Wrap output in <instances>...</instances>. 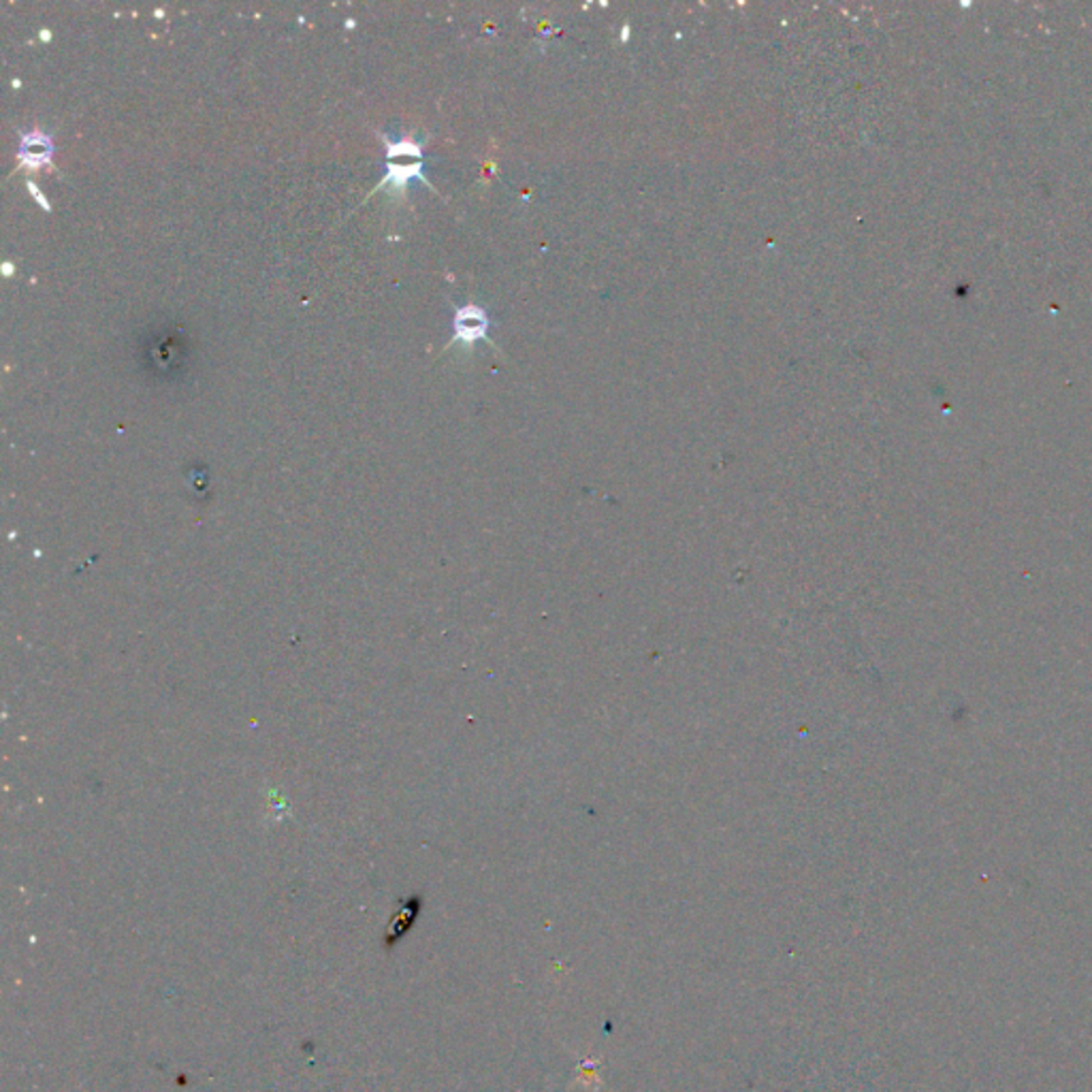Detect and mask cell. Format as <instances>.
Instances as JSON below:
<instances>
[{"instance_id":"cell-5","label":"cell","mask_w":1092,"mask_h":1092,"mask_svg":"<svg viewBox=\"0 0 1092 1092\" xmlns=\"http://www.w3.org/2000/svg\"><path fill=\"white\" fill-rule=\"evenodd\" d=\"M3 269H4V275H11L13 265H11V263H4V265H3Z\"/></svg>"},{"instance_id":"cell-6","label":"cell","mask_w":1092,"mask_h":1092,"mask_svg":"<svg viewBox=\"0 0 1092 1092\" xmlns=\"http://www.w3.org/2000/svg\"><path fill=\"white\" fill-rule=\"evenodd\" d=\"M41 39L43 41H49V39H52L49 37V30H41Z\"/></svg>"},{"instance_id":"cell-1","label":"cell","mask_w":1092,"mask_h":1092,"mask_svg":"<svg viewBox=\"0 0 1092 1092\" xmlns=\"http://www.w3.org/2000/svg\"><path fill=\"white\" fill-rule=\"evenodd\" d=\"M385 139L386 145V175L382 178V182L376 186L374 193H380L385 190L386 186H391L395 193H404L406 184L410 180L419 178L421 182H425L429 186V180L425 178L422 173V145L416 143L412 139H397L392 141L391 137H382Z\"/></svg>"},{"instance_id":"cell-4","label":"cell","mask_w":1092,"mask_h":1092,"mask_svg":"<svg viewBox=\"0 0 1092 1092\" xmlns=\"http://www.w3.org/2000/svg\"><path fill=\"white\" fill-rule=\"evenodd\" d=\"M28 190H30V194H33V196H34V199H37V203H39V205H41V208H43L45 211H49V209H52V208H49V201H48V199H45V196L41 194V190H39V188H37V186H34L33 182H28Z\"/></svg>"},{"instance_id":"cell-2","label":"cell","mask_w":1092,"mask_h":1092,"mask_svg":"<svg viewBox=\"0 0 1092 1092\" xmlns=\"http://www.w3.org/2000/svg\"><path fill=\"white\" fill-rule=\"evenodd\" d=\"M54 141L49 135H45L43 130H30V133H22L19 137V148H18V158H19V167H26V169H41L45 165H52L54 158Z\"/></svg>"},{"instance_id":"cell-3","label":"cell","mask_w":1092,"mask_h":1092,"mask_svg":"<svg viewBox=\"0 0 1092 1092\" xmlns=\"http://www.w3.org/2000/svg\"><path fill=\"white\" fill-rule=\"evenodd\" d=\"M487 333V316L485 311L478 308H461L455 316V341H470L485 337Z\"/></svg>"}]
</instances>
